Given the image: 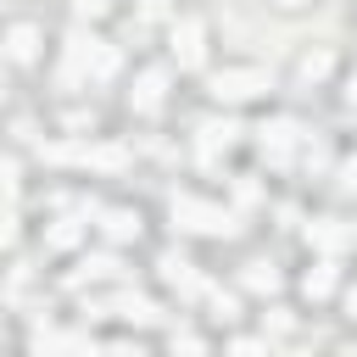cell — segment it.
<instances>
[{
  "label": "cell",
  "instance_id": "3",
  "mask_svg": "<svg viewBox=\"0 0 357 357\" xmlns=\"http://www.w3.org/2000/svg\"><path fill=\"white\" fill-rule=\"evenodd\" d=\"M307 245L318 257H346L357 251V218H312L307 223Z\"/></svg>",
  "mask_w": 357,
  "mask_h": 357
},
{
  "label": "cell",
  "instance_id": "17",
  "mask_svg": "<svg viewBox=\"0 0 357 357\" xmlns=\"http://www.w3.org/2000/svg\"><path fill=\"white\" fill-rule=\"evenodd\" d=\"M67 128H95V112H67Z\"/></svg>",
  "mask_w": 357,
  "mask_h": 357
},
{
  "label": "cell",
  "instance_id": "4",
  "mask_svg": "<svg viewBox=\"0 0 357 357\" xmlns=\"http://www.w3.org/2000/svg\"><path fill=\"white\" fill-rule=\"evenodd\" d=\"M257 134H262V162H273V167H284V162L296 156V145H301V128H296L290 117H273V123H262Z\"/></svg>",
  "mask_w": 357,
  "mask_h": 357
},
{
  "label": "cell",
  "instance_id": "6",
  "mask_svg": "<svg viewBox=\"0 0 357 357\" xmlns=\"http://www.w3.org/2000/svg\"><path fill=\"white\" fill-rule=\"evenodd\" d=\"M39 50H45L39 22H11V33H6V56H11L17 67H33V61H39Z\"/></svg>",
  "mask_w": 357,
  "mask_h": 357
},
{
  "label": "cell",
  "instance_id": "12",
  "mask_svg": "<svg viewBox=\"0 0 357 357\" xmlns=\"http://www.w3.org/2000/svg\"><path fill=\"white\" fill-rule=\"evenodd\" d=\"M78 240H84V223H78V218H56V223L45 229V245H50V251H73Z\"/></svg>",
  "mask_w": 357,
  "mask_h": 357
},
{
  "label": "cell",
  "instance_id": "11",
  "mask_svg": "<svg viewBox=\"0 0 357 357\" xmlns=\"http://www.w3.org/2000/svg\"><path fill=\"white\" fill-rule=\"evenodd\" d=\"M240 284H245V290H257V296H273V290H279V268L257 257V262H245V273H240Z\"/></svg>",
  "mask_w": 357,
  "mask_h": 357
},
{
  "label": "cell",
  "instance_id": "14",
  "mask_svg": "<svg viewBox=\"0 0 357 357\" xmlns=\"http://www.w3.org/2000/svg\"><path fill=\"white\" fill-rule=\"evenodd\" d=\"M335 184H340L346 195H357V151H351V156H346V162L335 167Z\"/></svg>",
  "mask_w": 357,
  "mask_h": 357
},
{
  "label": "cell",
  "instance_id": "7",
  "mask_svg": "<svg viewBox=\"0 0 357 357\" xmlns=\"http://www.w3.org/2000/svg\"><path fill=\"white\" fill-rule=\"evenodd\" d=\"M162 95H167V67H145V73L134 78V89H128V106H134V112H156Z\"/></svg>",
  "mask_w": 357,
  "mask_h": 357
},
{
  "label": "cell",
  "instance_id": "10",
  "mask_svg": "<svg viewBox=\"0 0 357 357\" xmlns=\"http://www.w3.org/2000/svg\"><path fill=\"white\" fill-rule=\"evenodd\" d=\"M301 296H307V301L335 296V257H318V268H307V273H301Z\"/></svg>",
  "mask_w": 357,
  "mask_h": 357
},
{
  "label": "cell",
  "instance_id": "8",
  "mask_svg": "<svg viewBox=\"0 0 357 357\" xmlns=\"http://www.w3.org/2000/svg\"><path fill=\"white\" fill-rule=\"evenodd\" d=\"M195 134H201V156L212 162L218 151H229V145L240 139V123H234V117H212V123H201Z\"/></svg>",
  "mask_w": 357,
  "mask_h": 357
},
{
  "label": "cell",
  "instance_id": "16",
  "mask_svg": "<svg viewBox=\"0 0 357 357\" xmlns=\"http://www.w3.org/2000/svg\"><path fill=\"white\" fill-rule=\"evenodd\" d=\"M212 318H234V296H212Z\"/></svg>",
  "mask_w": 357,
  "mask_h": 357
},
{
  "label": "cell",
  "instance_id": "2",
  "mask_svg": "<svg viewBox=\"0 0 357 357\" xmlns=\"http://www.w3.org/2000/svg\"><path fill=\"white\" fill-rule=\"evenodd\" d=\"M268 84H273V73H268V67H223V73H212V100L240 106V100L268 95Z\"/></svg>",
  "mask_w": 357,
  "mask_h": 357
},
{
  "label": "cell",
  "instance_id": "9",
  "mask_svg": "<svg viewBox=\"0 0 357 357\" xmlns=\"http://www.w3.org/2000/svg\"><path fill=\"white\" fill-rule=\"evenodd\" d=\"M100 234H106L112 245H128V240H139V212H128V206H112V212H100Z\"/></svg>",
  "mask_w": 357,
  "mask_h": 357
},
{
  "label": "cell",
  "instance_id": "18",
  "mask_svg": "<svg viewBox=\"0 0 357 357\" xmlns=\"http://www.w3.org/2000/svg\"><path fill=\"white\" fill-rule=\"evenodd\" d=\"M346 318H351V324H357V284H351V290H346Z\"/></svg>",
  "mask_w": 357,
  "mask_h": 357
},
{
  "label": "cell",
  "instance_id": "20",
  "mask_svg": "<svg viewBox=\"0 0 357 357\" xmlns=\"http://www.w3.org/2000/svg\"><path fill=\"white\" fill-rule=\"evenodd\" d=\"M351 106H357V73H351Z\"/></svg>",
  "mask_w": 357,
  "mask_h": 357
},
{
  "label": "cell",
  "instance_id": "5",
  "mask_svg": "<svg viewBox=\"0 0 357 357\" xmlns=\"http://www.w3.org/2000/svg\"><path fill=\"white\" fill-rule=\"evenodd\" d=\"M173 61H178L184 73H195V67L206 61V28H201L195 17L173 22Z\"/></svg>",
  "mask_w": 357,
  "mask_h": 357
},
{
  "label": "cell",
  "instance_id": "19",
  "mask_svg": "<svg viewBox=\"0 0 357 357\" xmlns=\"http://www.w3.org/2000/svg\"><path fill=\"white\" fill-rule=\"evenodd\" d=\"M279 11H301V6H312V0H273Z\"/></svg>",
  "mask_w": 357,
  "mask_h": 357
},
{
  "label": "cell",
  "instance_id": "15",
  "mask_svg": "<svg viewBox=\"0 0 357 357\" xmlns=\"http://www.w3.org/2000/svg\"><path fill=\"white\" fill-rule=\"evenodd\" d=\"M106 11H112V0H73V17H78V22H84V17L95 22V17H106Z\"/></svg>",
  "mask_w": 357,
  "mask_h": 357
},
{
  "label": "cell",
  "instance_id": "13",
  "mask_svg": "<svg viewBox=\"0 0 357 357\" xmlns=\"http://www.w3.org/2000/svg\"><path fill=\"white\" fill-rule=\"evenodd\" d=\"M329 67H335V61H329V50H307V56H301V78H307V84L329 78Z\"/></svg>",
  "mask_w": 357,
  "mask_h": 357
},
{
  "label": "cell",
  "instance_id": "1",
  "mask_svg": "<svg viewBox=\"0 0 357 357\" xmlns=\"http://www.w3.org/2000/svg\"><path fill=\"white\" fill-rule=\"evenodd\" d=\"M173 218H178V229H190V234H234V212L229 206H218V201H201V195H173Z\"/></svg>",
  "mask_w": 357,
  "mask_h": 357
}]
</instances>
